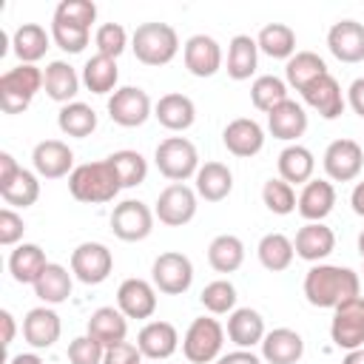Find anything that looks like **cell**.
Instances as JSON below:
<instances>
[{
    "mask_svg": "<svg viewBox=\"0 0 364 364\" xmlns=\"http://www.w3.org/2000/svg\"><path fill=\"white\" fill-rule=\"evenodd\" d=\"M361 296V279L355 270L341 267V264H313L304 273V299L313 307H330L336 310L338 304Z\"/></svg>",
    "mask_w": 364,
    "mask_h": 364,
    "instance_id": "1",
    "label": "cell"
},
{
    "mask_svg": "<svg viewBox=\"0 0 364 364\" xmlns=\"http://www.w3.org/2000/svg\"><path fill=\"white\" fill-rule=\"evenodd\" d=\"M68 191L77 202L102 205V202H111L122 191V182H119L111 159L105 156V159H97V162L77 165L68 176Z\"/></svg>",
    "mask_w": 364,
    "mask_h": 364,
    "instance_id": "2",
    "label": "cell"
},
{
    "mask_svg": "<svg viewBox=\"0 0 364 364\" xmlns=\"http://www.w3.org/2000/svg\"><path fill=\"white\" fill-rule=\"evenodd\" d=\"M131 48L142 65H168L179 51V34L173 26L151 20L136 26L131 34Z\"/></svg>",
    "mask_w": 364,
    "mask_h": 364,
    "instance_id": "3",
    "label": "cell"
},
{
    "mask_svg": "<svg viewBox=\"0 0 364 364\" xmlns=\"http://www.w3.org/2000/svg\"><path fill=\"white\" fill-rule=\"evenodd\" d=\"M43 88V71L37 65H14L0 77V108L3 114H23L34 94Z\"/></svg>",
    "mask_w": 364,
    "mask_h": 364,
    "instance_id": "4",
    "label": "cell"
},
{
    "mask_svg": "<svg viewBox=\"0 0 364 364\" xmlns=\"http://www.w3.org/2000/svg\"><path fill=\"white\" fill-rule=\"evenodd\" d=\"M154 162L159 168V173L171 182H185L191 176H196L199 171V154L196 145L185 136H168L156 145L154 151Z\"/></svg>",
    "mask_w": 364,
    "mask_h": 364,
    "instance_id": "5",
    "label": "cell"
},
{
    "mask_svg": "<svg viewBox=\"0 0 364 364\" xmlns=\"http://www.w3.org/2000/svg\"><path fill=\"white\" fill-rule=\"evenodd\" d=\"M222 344H225V327L210 316H199L191 321L182 338V353L191 364H210L219 358Z\"/></svg>",
    "mask_w": 364,
    "mask_h": 364,
    "instance_id": "6",
    "label": "cell"
},
{
    "mask_svg": "<svg viewBox=\"0 0 364 364\" xmlns=\"http://www.w3.org/2000/svg\"><path fill=\"white\" fill-rule=\"evenodd\" d=\"M151 282L165 296H182L193 284V264L185 253L165 250L151 264Z\"/></svg>",
    "mask_w": 364,
    "mask_h": 364,
    "instance_id": "7",
    "label": "cell"
},
{
    "mask_svg": "<svg viewBox=\"0 0 364 364\" xmlns=\"http://www.w3.org/2000/svg\"><path fill=\"white\" fill-rule=\"evenodd\" d=\"M330 338L338 350H358L364 347V296H355L333 310Z\"/></svg>",
    "mask_w": 364,
    "mask_h": 364,
    "instance_id": "8",
    "label": "cell"
},
{
    "mask_svg": "<svg viewBox=\"0 0 364 364\" xmlns=\"http://www.w3.org/2000/svg\"><path fill=\"white\" fill-rule=\"evenodd\" d=\"M154 210L139 199H125L111 210V230L122 242H142L154 230Z\"/></svg>",
    "mask_w": 364,
    "mask_h": 364,
    "instance_id": "9",
    "label": "cell"
},
{
    "mask_svg": "<svg viewBox=\"0 0 364 364\" xmlns=\"http://www.w3.org/2000/svg\"><path fill=\"white\" fill-rule=\"evenodd\" d=\"M114 270V253L102 242H82L71 250V273L82 284H102Z\"/></svg>",
    "mask_w": 364,
    "mask_h": 364,
    "instance_id": "10",
    "label": "cell"
},
{
    "mask_svg": "<svg viewBox=\"0 0 364 364\" xmlns=\"http://www.w3.org/2000/svg\"><path fill=\"white\" fill-rule=\"evenodd\" d=\"M154 216L168 228H182L196 216V191L185 182H171L154 205Z\"/></svg>",
    "mask_w": 364,
    "mask_h": 364,
    "instance_id": "11",
    "label": "cell"
},
{
    "mask_svg": "<svg viewBox=\"0 0 364 364\" xmlns=\"http://www.w3.org/2000/svg\"><path fill=\"white\" fill-rule=\"evenodd\" d=\"M154 105L148 91L136 85H122L108 97V117L122 128H139L151 117Z\"/></svg>",
    "mask_w": 364,
    "mask_h": 364,
    "instance_id": "12",
    "label": "cell"
},
{
    "mask_svg": "<svg viewBox=\"0 0 364 364\" xmlns=\"http://www.w3.org/2000/svg\"><path fill=\"white\" fill-rule=\"evenodd\" d=\"M364 168V148L355 139H333L324 151V171L333 182H353Z\"/></svg>",
    "mask_w": 364,
    "mask_h": 364,
    "instance_id": "13",
    "label": "cell"
},
{
    "mask_svg": "<svg viewBox=\"0 0 364 364\" xmlns=\"http://www.w3.org/2000/svg\"><path fill=\"white\" fill-rule=\"evenodd\" d=\"M31 165H34V173L43 176V179L71 176V171H74V151L63 139H43L31 151Z\"/></svg>",
    "mask_w": 364,
    "mask_h": 364,
    "instance_id": "14",
    "label": "cell"
},
{
    "mask_svg": "<svg viewBox=\"0 0 364 364\" xmlns=\"http://www.w3.org/2000/svg\"><path fill=\"white\" fill-rule=\"evenodd\" d=\"M327 48L338 63H361L364 60V23L338 20L327 31Z\"/></svg>",
    "mask_w": 364,
    "mask_h": 364,
    "instance_id": "15",
    "label": "cell"
},
{
    "mask_svg": "<svg viewBox=\"0 0 364 364\" xmlns=\"http://www.w3.org/2000/svg\"><path fill=\"white\" fill-rule=\"evenodd\" d=\"M304 102L321 117V119H338L344 114V94H341V85L333 74H321L318 80H313L304 91H301Z\"/></svg>",
    "mask_w": 364,
    "mask_h": 364,
    "instance_id": "16",
    "label": "cell"
},
{
    "mask_svg": "<svg viewBox=\"0 0 364 364\" xmlns=\"http://www.w3.org/2000/svg\"><path fill=\"white\" fill-rule=\"evenodd\" d=\"M182 60L193 77H213L222 68V48L210 34H193L185 40Z\"/></svg>",
    "mask_w": 364,
    "mask_h": 364,
    "instance_id": "17",
    "label": "cell"
},
{
    "mask_svg": "<svg viewBox=\"0 0 364 364\" xmlns=\"http://www.w3.org/2000/svg\"><path fill=\"white\" fill-rule=\"evenodd\" d=\"M222 142H225V148H228L233 156L247 159V156H256V154L264 148V131H262V125H259L256 119H250V117H236V119H230V122L225 125Z\"/></svg>",
    "mask_w": 364,
    "mask_h": 364,
    "instance_id": "18",
    "label": "cell"
},
{
    "mask_svg": "<svg viewBox=\"0 0 364 364\" xmlns=\"http://www.w3.org/2000/svg\"><path fill=\"white\" fill-rule=\"evenodd\" d=\"M117 307L125 318H151L156 310V287L145 279H125L117 290Z\"/></svg>",
    "mask_w": 364,
    "mask_h": 364,
    "instance_id": "19",
    "label": "cell"
},
{
    "mask_svg": "<svg viewBox=\"0 0 364 364\" xmlns=\"http://www.w3.org/2000/svg\"><path fill=\"white\" fill-rule=\"evenodd\" d=\"M63 333V321L51 307H31L23 318V338L34 347V350H48L60 341Z\"/></svg>",
    "mask_w": 364,
    "mask_h": 364,
    "instance_id": "20",
    "label": "cell"
},
{
    "mask_svg": "<svg viewBox=\"0 0 364 364\" xmlns=\"http://www.w3.org/2000/svg\"><path fill=\"white\" fill-rule=\"evenodd\" d=\"M293 247H296L299 259L318 264L321 259H327L336 250V233L324 222H307V225L299 228V233L293 239Z\"/></svg>",
    "mask_w": 364,
    "mask_h": 364,
    "instance_id": "21",
    "label": "cell"
},
{
    "mask_svg": "<svg viewBox=\"0 0 364 364\" xmlns=\"http://www.w3.org/2000/svg\"><path fill=\"white\" fill-rule=\"evenodd\" d=\"M136 347L142 353V358L151 361H165L176 353L179 347V333L171 321H148L139 336H136Z\"/></svg>",
    "mask_w": 364,
    "mask_h": 364,
    "instance_id": "22",
    "label": "cell"
},
{
    "mask_svg": "<svg viewBox=\"0 0 364 364\" xmlns=\"http://www.w3.org/2000/svg\"><path fill=\"white\" fill-rule=\"evenodd\" d=\"M304 355V338L290 327H276L262 338V358L267 364H296Z\"/></svg>",
    "mask_w": 364,
    "mask_h": 364,
    "instance_id": "23",
    "label": "cell"
},
{
    "mask_svg": "<svg viewBox=\"0 0 364 364\" xmlns=\"http://www.w3.org/2000/svg\"><path fill=\"white\" fill-rule=\"evenodd\" d=\"M154 117L168 131H188L196 119V105H193L191 97H185L179 91H171V94L159 97V102L154 105Z\"/></svg>",
    "mask_w": 364,
    "mask_h": 364,
    "instance_id": "24",
    "label": "cell"
},
{
    "mask_svg": "<svg viewBox=\"0 0 364 364\" xmlns=\"http://www.w3.org/2000/svg\"><path fill=\"white\" fill-rule=\"evenodd\" d=\"M336 205V188L327 179H310L296 202V210L307 219V222H324V216H330Z\"/></svg>",
    "mask_w": 364,
    "mask_h": 364,
    "instance_id": "25",
    "label": "cell"
},
{
    "mask_svg": "<svg viewBox=\"0 0 364 364\" xmlns=\"http://www.w3.org/2000/svg\"><path fill=\"white\" fill-rule=\"evenodd\" d=\"M85 333L91 338H97L102 347H114L119 341H125L128 336V318L119 307H97L88 316V327Z\"/></svg>",
    "mask_w": 364,
    "mask_h": 364,
    "instance_id": "26",
    "label": "cell"
},
{
    "mask_svg": "<svg viewBox=\"0 0 364 364\" xmlns=\"http://www.w3.org/2000/svg\"><path fill=\"white\" fill-rule=\"evenodd\" d=\"M267 128L276 139H284V142L293 145L307 131V114L296 100H284L282 105H276L267 114Z\"/></svg>",
    "mask_w": 364,
    "mask_h": 364,
    "instance_id": "27",
    "label": "cell"
},
{
    "mask_svg": "<svg viewBox=\"0 0 364 364\" xmlns=\"http://www.w3.org/2000/svg\"><path fill=\"white\" fill-rule=\"evenodd\" d=\"M228 338L239 350H250L253 344H262L264 338V318L253 307H236L228 316Z\"/></svg>",
    "mask_w": 364,
    "mask_h": 364,
    "instance_id": "28",
    "label": "cell"
},
{
    "mask_svg": "<svg viewBox=\"0 0 364 364\" xmlns=\"http://www.w3.org/2000/svg\"><path fill=\"white\" fill-rule=\"evenodd\" d=\"M43 88L54 102L68 105V102H74V97L80 91V77H77L74 65H68L65 60H54L43 71Z\"/></svg>",
    "mask_w": 364,
    "mask_h": 364,
    "instance_id": "29",
    "label": "cell"
},
{
    "mask_svg": "<svg viewBox=\"0 0 364 364\" xmlns=\"http://www.w3.org/2000/svg\"><path fill=\"white\" fill-rule=\"evenodd\" d=\"M196 196L205 202H222L233 191V173L225 162H205L196 171Z\"/></svg>",
    "mask_w": 364,
    "mask_h": 364,
    "instance_id": "30",
    "label": "cell"
},
{
    "mask_svg": "<svg viewBox=\"0 0 364 364\" xmlns=\"http://www.w3.org/2000/svg\"><path fill=\"white\" fill-rule=\"evenodd\" d=\"M46 264H48L46 262V253L34 242L17 245L11 250V256H9V273H11V279L17 284H34L40 279V273L46 270Z\"/></svg>",
    "mask_w": 364,
    "mask_h": 364,
    "instance_id": "31",
    "label": "cell"
},
{
    "mask_svg": "<svg viewBox=\"0 0 364 364\" xmlns=\"http://www.w3.org/2000/svg\"><path fill=\"white\" fill-rule=\"evenodd\" d=\"M316 171V156L310 148L293 142L279 154V176L290 185H307Z\"/></svg>",
    "mask_w": 364,
    "mask_h": 364,
    "instance_id": "32",
    "label": "cell"
},
{
    "mask_svg": "<svg viewBox=\"0 0 364 364\" xmlns=\"http://www.w3.org/2000/svg\"><path fill=\"white\" fill-rule=\"evenodd\" d=\"M48 43H51V34L40 23H23L11 37V48L17 60L26 65H34L37 60H43L48 51Z\"/></svg>",
    "mask_w": 364,
    "mask_h": 364,
    "instance_id": "33",
    "label": "cell"
},
{
    "mask_svg": "<svg viewBox=\"0 0 364 364\" xmlns=\"http://www.w3.org/2000/svg\"><path fill=\"white\" fill-rule=\"evenodd\" d=\"M71 276H74V273H68L63 264L48 262L46 270L40 273V279L31 284V287H34V296H37L40 301H46V304H63V301L71 296V284H74Z\"/></svg>",
    "mask_w": 364,
    "mask_h": 364,
    "instance_id": "34",
    "label": "cell"
},
{
    "mask_svg": "<svg viewBox=\"0 0 364 364\" xmlns=\"http://www.w3.org/2000/svg\"><path fill=\"white\" fill-rule=\"evenodd\" d=\"M321 74H330V71H327V63L316 51H296L284 65V82L296 91H304Z\"/></svg>",
    "mask_w": 364,
    "mask_h": 364,
    "instance_id": "35",
    "label": "cell"
},
{
    "mask_svg": "<svg viewBox=\"0 0 364 364\" xmlns=\"http://www.w3.org/2000/svg\"><path fill=\"white\" fill-rule=\"evenodd\" d=\"M208 262L216 273H233L245 262V242L233 233H219L208 245Z\"/></svg>",
    "mask_w": 364,
    "mask_h": 364,
    "instance_id": "36",
    "label": "cell"
},
{
    "mask_svg": "<svg viewBox=\"0 0 364 364\" xmlns=\"http://www.w3.org/2000/svg\"><path fill=\"white\" fill-rule=\"evenodd\" d=\"M259 262L264 270L270 273H282L293 264V256H296V247H293V239H287L284 233H264L259 239Z\"/></svg>",
    "mask_w": 364,
    "mask_h": 364,
    "instance_id": "37",
    "label": "cell"
},
{
    "mask_svg": "<svg viewBox=\"0 0 364 364\" xmlns=\"http://www.w3.org/2000/svg\"><path fill=\"white\" fill-rule=\"evenodd\" d=\"M259 63V46L250 34H236L228 43V74L233 80H250Z\"/></svg>",
    "mask_w": 364,
    "mask_h": 364,
    "instance_id": "38",
    "label": "cell"
},
{
    "mask_svg": "<svg viewBox=\"0 0 364 364\" xmlns=\"http://www.w3.org/2000/svg\"><path fill=\"white\" fill-rule=\"evenodd\" d=\"M117 80H119V68L117 60L94 54L85 60L82 65V82L91 94H114L117 91Z\"/></svg>",
    "mask_w": 364,
    "mask_h": 364,
    "instance_id": "39",
    "label": "cell"
},
{
    "mask_svg": "<svg viewBox=\"0 0 364 364\" xmlns=\"http://www.w3.org/2000/svg\"><path fill=\"white\" fill-rule=\"evenodd\" d=\"M57 125H60V131H63L65 136L85 139V136H91V134L97 131V111H94L91 105L74 100V102H68V105L60 108Z\"/></svg>",
    "mask_w": 364,
    "mask_h": 364,
    "instance_id": "40",
    "label": "cell"
},
{
    "mask_svg": "<svg viewBox=\"0 0 364 364\" xmlns=\"http://www.w3.org/2000/svg\"><path fill=\"white\" fill-rule=\"evenodd\" d=\"M256 46L262 54H267L273 60H290L296 54V31L287 23H267L259 31Z\"/></svg>",
    "mask_w": 364,
    "mask_h": 364,
    "instance_id": "41",
    "label": "cell"
},
{
    "mask_svg": "<svg viewBox=\"0 0 364 364\" xmlns=\"http://www.w3.org/2000/svg\"><path fill=\"white\" fill-rule=\"evenodd\" d=\"M284 100H290V97H287V82H284L282 77H276V74H262V77L253 80V85H250V102H253L259 111L270 114V111H273L276 105H282Z\"/></svg>",
    "mask_w": 364,
    "mask_h": 364,
    "instance_id": "42",
    "label": "cell"
},
{
    "mask_svg": "<svg viewBox=\"0 0 364 364\" xmlns=\"http://www.w3.org/2000/svg\"><path fill=\"white\" fill-rule=\"evenodd\" d=\"M0 196H3L6 208H31V205L40 199V182H37V173L20 168V173H17L6 188H0Z\"/></svg>",
    "mask_w": 364,
    "mask_h": 364,
    "instance_id": "43",
    "label": "cell"
},
{
    "mask_svg": "<svg viewBox=\"0 0 364 364\" xmlns=\"http://www.w3.org/2000/svg\"><path fill=\"white\" fill-rule=\"evenodd\" d=\"M108 159H111V165H114V171H117V176H119V182H122V188H136V185L145 182V176H148V162H145V156H142L139 151L122 148V151H114Z\"/></svg>",
    "mask_w": 364,
    "mask_h": 364,
    "instance_id": "44",
    "label": "cell"
},
{
    "mask_svg": "<svg viewBox=\"0 0 364 364\" xmlns=\"http://www.w3.org/2000/svg\"><path fill=\"white\" fill-rule=\"evenodd\" d=\"M262 202H264V208H267L270 213L287 216V213L296 210L299 196H296L293 185L279 176V179H267V182H264V188H262Z\"/></svg>",
    "mask_w": 364,
    "mask_h": 364,
    "instance_id": "45",
    "label": "cell"
},
{
    "mask_svg": "<svg viewBox=\"0 0 364 364\" xmlns=\"http://www.w3.org/2000/svg\"><path fill=\"white\" fill-rule=\"evenodd\" d=\"M202 307L213 316H222V313H233L236 310V287L228 282V279H216L210 284L202 287V296H199Z\"/></svg>",
    "mask_w": 364,
    "mask_h": 364,
    "instance_id": "46",
    "label": "cell"
},
{
    "mask_svg": "<svg viewBox=\"0 0 364 364\" xmlns=\"http://www.w3.org/2000/svg\"><path fill=\"white\" fill-rule=\"evenodd\" d=\"M51 40H54L63 51H68V54H80V51L88 46V40H91V28H85V26H74V23H65V20L51 17Z\"/></svg>",
    "mask_w": 364,
    "mask_h": 364,
    "instance_id": "47",
    "label": "cell"
},
{
    "mask_svg": "<svg viewBox=\"0 0 364 364\" xmlns=\"http://www.w3.org/2000/svg\"><path fill=\"white\" fill-rule=\"evenodd\" d=\"M94 46H97V54L117 60V57L125 51V46H128V31H125V26H119V23H102V26L94 31Z\"/></svg>",
    "mask_w": 364,
    "mask_h": 364,
    "instance_id": "48",
    "label": "cell"
},
{
    "mask_svg": "<svg viewBox=\"0 0 364 364\" xmlns=\"http://www.w3.org/2000/svg\"><path fill=\"white\" fill-rule=\"evenodd\" d=\"M54 17L91 28V23L97 20V6L91 0H60L57 9H54Z\"/></svg>",
    "mask_w": 364,
    "mask_h": 364,
    "instance_id": "49",
    "label": "cell"
},
{
    "mask_svg": "<svg viewBox=\"0 0 364 364\" xmlns=\"http://www.w3.org/2000/svg\"><path fill=\"white\" fill-rule=\"evenodd\" d=\"M102 355H105V347L97 338H91L88 333L77 336L68 344V361L71 364H102Z\"/></svg>",
    "mask_w": 364,
    "mask_h": 364,
    "instance_id": "50",
    "label": "cell"
},
{
    "mask_svg": "<svg viewBox=\"0 0 364 364\" xmlns=\"http://www.w3.org/2000/svg\"><path fill=\"white\" fill-rule=\"evenodd\" d=\"M26 222L14 208H3L0 210V245L3 247H17V242L23 239Z\"/></svg>",
    "mask_w": 364,
    "mask_h": 364,
    "instance_id": "51",
    "label": "cell"
},
{
    "mask_svg": "<svg viewBox=\"0 0 364 364\" xmlns=\"http://www.w3.org/2000/svg\"><path fill=\"white\" fill-rule=\"evenodd\" d=\"M102 364H142V353L131 341H119L114 347H105Z\"/></svg>",
    "mask_w": 364,
    "mask_h": 364,
    "instance_id": "52",
    "label": "cell"
},
{
    "mask_svg": "<svg viewBox=\"0 0 364 364\" xmlns=\"http://www.w3.org/2000/svg\"><path fill=\"white\" fill-rule=\"evenodd\" d=\"M347 105L364 119V77H355L347 88Z\"/></svg>",
    "mask_w": 364,
    "mask_h": 364,
    "instance_id": "53",
    "label": "cell"
},
{
    "mask_svg": "<svg viewBox=\"0 0 364 364\" xmlns=\"http://www.w3.org/2000/svg\"><path fill=\"white\" fill-rule=\"evenodd\" d=\"M17 173H20L17 159H14L9 151H3V154H0V188H6Z\"/></svg>",
    "mask_w": 364,
    "mask_h": 364,
    "instance_id": "54",
    "label": "cell"
},
{
    "mask_svg": "<svg viewBox=\"0 0 364 364\" xmlns=\"http://www.w3.org/2000/svg\"><path fill=\"white\" fill-rule=\"evenodd\" d=\"M216 364H262V358L250 350H233V353H225L216 358Z\"/></svg>",
    "mask_w": 364,
    "mask_h": 364,
    "instance_id": "55",
    "label": "cell"
},
{
    "mask_svg": "<svg viewBox=\"0 0 364 364\" xmlns=\"http://www.w3.org/2000/svg\"><path fill=\"white\" fill-rule=\"evenodd\" d=\"M0 324H3V347L9 350L11 341H14V333H17V324H14V316L9 310H0Z\"/></svg>",
    "mask_w": 364,
    "mask_h": 364,
    "instance_id": "56",
    "label": "cell"
},
{
    "mask_svg": "<svg viewBox=\"0 0 364 364\" xmlns=\"http://www.w3.org/2000/svg\"><path fill=\"white\" fill-rule=\"evenodd\" d=\"M350 205H353V210H355L358 216H364V182H358V185L353 188V193H350Z\"/></svg>",
    "mask_w": 364,
    "mask_h": 364,
    "instance_id": "57",
    "label": "cell"
},
{
    "mask_svg": "<svg viewBox=\"0 0 364 364\" xmlns=\"http://www.w3.org/2000/svg\"><path fill=\"white\" fill-rule=\"evenodd\" d=\"M9 364H43V358H40L37 353H20V355H14Z\"/></svg>",
    "mask_w": 364,
    "mask_h": 364,
    "instance_id": "58",
    "label": "cell"
},
{
    "mask_svg": "<svg viewBox=\"0 0 364 364\" xmlns=\"http://www.w3.org/2000/svg\"><path fill=\"white\" fill-rule=\"evenodd\" d=\"M341 364H364V347L350 350V353L344 355V361H341Z\"/></svg>",
    "mask_w": 364,
    "mask_h": 364,
    "instance_id": "59",
    "label": "cell"
},
{
    "mask_svg": "<svg viewBox=\"0 0 364 364\" xmlns=\"http://www.w3.org/2000/svg\"><path fill=\"white\" fill-rule=\"evenodd\" d=\"M358 253H361V262H364V230L358 233Z\"/></svg>",
    "mask_w": 364,
    "mask_h": 364,
    "instance_id": "60",
    "label": "cell"
}]
</instances>
